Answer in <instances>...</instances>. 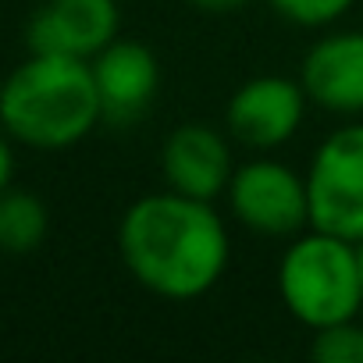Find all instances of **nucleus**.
I'll use <instances>...</instances> for the list:
<instances>
[{"instance_id": "7ed1b4c3", "label": "nucleus", "mask_w": 363, "mask_h": 363, "mask_svg": "<svg viewBox=\"0 0 363 363\" xmlns=\"http://www.w3.org/2000/svg\"><path fill=\"white\" fill-rule=\"evenodd\" d=\"M278 292L285 310L310 331L352 320L363 306L356 242L320 228L296 235L278 264Z\"/></svg>"}, {"instance_id": "ddd939ff", "label": "nucleus", "mask_w": 363, "mask_h": 363, "mask_svg": "<svg viewBox=\"0 0 363 363\" xmlns=\"http://www.w3.org/2000/svg\"><path fill=\"white\" fill-rule=\"evenodd\" d=\"M267 4L292 26L303 29H324L331 22H338L356 0H267Z\"/></svg>"}, {"instance_id": "9b49d317", "label": "nucleus", "mask_w": 363, "mask_h": 363, "mask_svg": "<svg viewBox=\"0 0 363 363\" xmlns=\"http://www.w3.org/2000/svg\"><path fill=\"white\" fill-rule=\"evenodd\" d=\"M50 232L47 203L29 189H4L0 193V250L11 257H26L40 250Z\"/></svg>"}, {"instance_id": "2eb2a0df", "label": "nucleus", "mask_w": 363, "mask_h": 363, "mask_svg": "<svg viewBox=\"0 0 363 363\" xmlns=\"http://www.w3.org/2000/svg\"><path fill=\"white\" fill-rule=\"evenodd\" d=\"M189 4H196L203 11H235V8L246 4V0H189Z\"/></svg>"}, {"instance_id": "f03ea898", "label": "nucleus", "mask_w": 363, "mask_h": 363, "mask_svg": "<svg viewBox=\"0 0 363 363\" xmlns=\"http://www.w3.org/2000/svg\"><path fill=\"white\" fill-rule=\"evenodd\" d=\"M104 121L93 68L82 57L33 54L0 86V128L33 150H68Z\"/></svg>"}, {"instance_id": "0eeeda50", "label": "nucleus", "mask_w": 363, "mask_h": 363, "mask_svg": "<svg viewBox=\"0 0 363 363\" xmlns=\"http://www.w3.org/2000/svg\"><path fill=\"white\" fill-rule=\"evenodd\" d=\"M118 0H47L29 18L26 43L33 54H61L93 61L118 40Z\"/></svg>"}, {"instance_id": "6e6552de", "label": "nucleus", "mask_w": 363, "mask_h": 363, "mask_svg": "<svg viewBox=\"0 0 363 363\" xmlns=\"http://www.w3.org/2000/svg\"><path fill=\"white\" fill-rule=\"evenodd\" d=\"M160 171L167 178V189L214 203L221 193H228L235 171L232 146L214 125H178L160 146Z\"/></svg>"}, {"instance_id": "1a4fd4ad", "label": "nucleus", "mask_w": 363, "mask_h": 363, "mask_svg": "<svg viewBox=\"0 0 363 363\" xmlns=\"http://www.w3.org/2000/svg\"><path fill=\"white\" fill-rule=\"evenodd\" d=\"M93 82L100 96L104 121L132 125L139 121L157 89H160V61L139 40H114L93 57Z\"/></svg>"}, {"instance_id": "4468645a", "label": "nucleus", "mask_w": 363, "mask_h": 363, "mask_svg": "<svg viewBox=\"0 0 363 363\" xmlns=\"http://www.w3.org/2000/svg\"><path fill=\"white\" fill-rule=\"evenodd\" d=\"M11 174H15V153H11L8 135H0V193L11 186Z\"/></svg>"}, {"instance_id": "dca6fc26", "label": "nucleus", "mask_w": 363, "mask_h": 363, "mask_svg": "<svg viewBox=\"0 0 363 363\" xmlns=\"http://www.w3.org/2000/svg\"><path fill=\"white\" fill-rule=\"evenodd\" d=\"M356 260H359V281H363V239L356 242Z\"/></svg>"}, {"instance_id": "39448f33", "label": "nucleus", "mask_w": 363, "mask_h": 363, "mask_svg": "<svg viewBox=\"0 0 363 363\" xmlns=\"http://www.w3.org/2000/svg\"><path fill=\"white\" fill-rule=\"evenodd\" d=\"M228 207L242 228L267 239H289L310 225L306 178L271 157L250 160L232 171Z\"/></svg>"}, {"instance_id": "9d476101", "label": "nucleus", "mask_w": 363, "mask_h": 363, "mask_svg": "<svg viewBox=\"0 0 363 363\" xmlns=\"http://www.w3.org/2000/svg\"><path fill=\"white\" fill-rule=\"evenodd\" d=\"M299 82L317 107L345 118L363 114V33L349 29L317 40L303 57Z\"/></svg>"}, {"instance_id": "423d86ee", "label": "nucleus", "mask_w": 363, "mask_h": 363, "mask_svg": "<svg viewBox=\"0 0 363 363\" xmlns=\"http://www.w3.org/2000/svg\"><path fill=\"white\" fill-rule=\"evenodd\" d=\"M306 89L303 82L281 75H257L242 82L225 111L228 132L250 150H274L285 146L303 118H306Z\"/></svg>"}, {"instance_id": "20e7f679", "label": "nucleus", "mask_w": 363, "mask_h": 363, "mask_svg": "<svg viewBox=\"0 0 363 363\" xmlns=\"http://www.w3.org/2000/svg\"><path fill=\"white\" fill-rule=\"evenodd\" d=\"M306 193L310 228L349 242L363 239V121H349L324 135L306 171Z\"/></svg>"}, {"instance_id": "f8f14e48", "label": "nucleus", "mask_w": 363, "mask_h": 363, "mask_svg": "<svg viewBox=\"0 0 363 363\" xmlns=\"http://www.w3.org/2000/svg\"><path fill=\"white\" fill-rule=\"evenodd\" d=\"M310 356L317 363H363V328L356 324V317L313 331Z\"/></svg>"}, {"instance_id": "f257e3e1", "label": "nucleus", "mask_w": 363, "mask_h": 363, "mask_svg": "<svg viewBox=\"0 0 363 363\" xmlns=\"http://www.w3.org/2000/svg\"><path fill=\"white\" fill-rule=\"evenodd\" d=\"M118 250L143 289L178 303L207 296L232 260V239L214 203L174 189L139 196L125 211Z\"/></svg>"}]
</instances>
